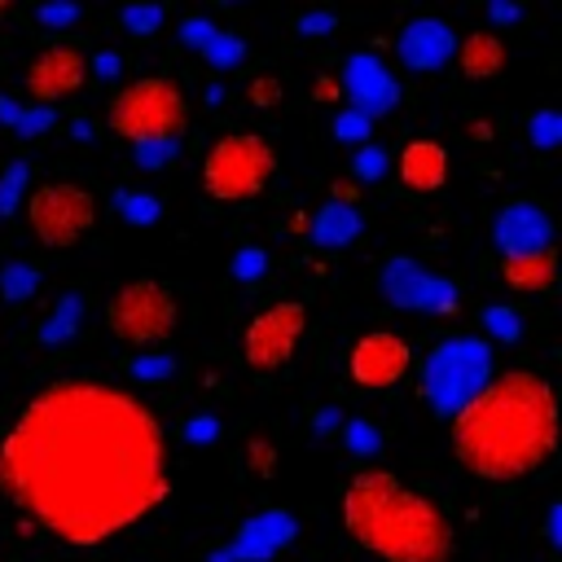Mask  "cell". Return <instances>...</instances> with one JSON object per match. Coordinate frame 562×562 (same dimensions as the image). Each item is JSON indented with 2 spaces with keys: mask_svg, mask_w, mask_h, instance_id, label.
Masks as SVG:
<instances>
[{
  "mask_svg": "<svg viewBox=\"0 0 562 562\" xmlns=\"http://www.w3.org/2000/svg\"><path fill=\"white\" fill-rule=\"evenodd\" d=\"M0 487L53 540L97 549L167 501L162 422L123 386L48 382L0 439Z\"/></svg>",
  "mask_w": 562,
  "mask_h": 562,
  "instance_id": "obj_1",
  "label": "cell"
},
{
  "mask_svg": "<svg viewBox=\"0 0 562 562\" xmlns=\"http://www.w3.org/2000/svg\"><path fill=\"white\" fill-rule=\"evenodd\" d=\"M452 452L483 483H518L558 452V395L536 369H505L452 413Z\"/></svg>",
  "mask_w": 562,
  "mask_h": 562,
  "instance_id": "obj_2",
  "label": "cell"
},
{
  "mask_svg": "<svg viewBox=\"0 0 562 562\" xmlns=\"http://www.w3.org/2000/svg\"><path fill=\"white\" fill-rule=\"evenodd\" d=\"M342 531L378 562H452L457 544L448 514L382 465L342 483Z\"/></svg>",
  "mask_w": 562,
  "mask_h": 562,
  "instance_id": "obj_3",
  "label": "cell"
},
{
  "mask_svg": "<svg viewBox=\"0 0 562 562\" xmlns=\"http://www.w3.org/2000/svg\"><path fill=\"white\" fill-rule=\"evenodd\" d=\"M189 127V101L176 79L167 75H145L119 88L110 101V132L123 136L127 145H149V140H180Z\"/></svg>",
  "mask_w": 562,
  "mask_h": 562,
  "instance_id": "obj_4",
  "label": "cell"
},
{
  "mask_svg": "<svg viewBox=\"0 0 562 562\" xmlns=\"http://www.w3.org/2000/svg\"><path fill=\"white\" fill-rule=\"evenodd\" d=\"M277 176V149L259 132H228L202 158V189L215 202H250Z\"/></svg>",
  "mask_w": 562,
  "mask_h": 562,
  "instance_id": "obj_5",
  "label": "cell"
},
{
  "mask_svg": "<svg viewBox=\"0 0 562 562\" xmlns=\"http://www.w3.org/2000/svg\"><path fill=\"white\" fill-rule=\"evenodd\" d=\"M180 325V299L158 277L123 281L105 303V329L123 347H162Z\"/></svg>",
  "mask_w": 562,
  "mask_h": 562,
  "instance_id": "obj_6",
  "label": "cell"
},
{
  "mask_svg": "<svg viewBox=\"0 0 562 562\" xmlns=\"http://www.w3.org/2000/svg\"><path fill=\"white\" fill-rule=\"evenodd\" d=\"M492 378V342L487 338H443L430 347L422 364V391L435 413L452 417L461 404H470L483 382Z\"/></svg>",
  "mask_w": 562,
  "mask_h": 562,
  "instance_id": "obj_7",
  "label": "cell"
},
{
  "mask_svg": "<svg viewBox=\"0 0 562 562\" xmlns=\"http://www.w3.org/2000/svg\"><path fill=\"white\" fill-rule=\"evenodd\" d=\"M26 228L48 250L79 246L97 224V198L75 180H48L26 193Z\"/></svg>",
  "mask_w": 562,
  "mask_h": 562,
  "instance_id": "obj_8",
  "label": "cell"
},
{
  "mask_svg": "<svg viewBox=\"0 0 562 562\" xmlns=\"http://www.w3.org/2000/svg\"><path fill=\"white\" fill-rule=\"evenodd\" d=\"M303 329H307V307L299 299H277L250 316V325L241 334V360L255 373H277L290 364Z\"/></svg>",
  "mask_w": 562,
  "mask_h": 562,
  "instance_id": "obj_9",
  "label": "cell"
},
{
  "mask_svg": "<svg viewBox=\"0 0 562 562\" xmlns=\"http://www.w3.org/2000/svg\"><path fill=\"white\" fill-rule=\"evenodd\" d=\"M378 290L386 303L395 307H413V312H452L461 299H457V285L430 268H422L417 259H386L382 272H378Z\"/></svg>",
  "mask_w": 562,
  "mask_h": 562,
  "instance_id": "obj_10",
  "label": "cell"
},
{
  "mask_svg": "<svg viewBox=\"0 0 562 562\" xmlns=\"http://www.w3.org/2000/svg\"><path fill=\"white\" fill-rule=\"evenodd\" d=\"M83 79H88V57H83V48L79 44H48V48H40L31 61H26V75H22V83H26V97L31 101H40L44 110L53 105V101H61V97H75L79 88H83Z\"/></svg>",
  "mask_w": 562,
  "mask_h": 562,
  "instance_id": "obj_11",
  "label": "cell"
},
{
  "mask_svg": "<svg viewBox=\"0 0 562 562\" xmlns=\"http://www.w3.org/2000/svg\"><path fill=\"white\" fill-rule=\"evenodd\" d=\"M413 369V351L400 334L391 329H373V334H360L351 356H347V373L356 386L364 391H386L395 382H404V373Z\"/></svg>",
  "mask_w": 562,
  "mask_h": 562,
  "instance_id": "obj_12",
  "label": "cell"
},
{
  "mask_svg": "<svg viewBox=\"0 0 562 562\" xmlns=\"http://www.w3.org/2000/svg\"><path fill=\"white\" fill-rule=\"evenodd\" d=\"M338 92L351 101L347 110L364 114L369 123H373V119H386V114L400 105V83H395V75L386 70V61H378L373 53H351V57L342 61V83H338Z\"/></svg>",
  "mask_w": 562,
  "mask_h": 562,
  "instance_id": "obj_13",
  "label": "cell"
},
{
  "mask_svg": "<svg viewBox=\"0 0 562 562\" xmlns=\"http://www.w3.org/2000/svg\"><path fill=\"white\" fill-rule=\"evenodd\" d=\"M294 536H299V522H294L290 509H259V514H250V518L237 527V536H233V544H228L224 553H228L233 562H268V558H277Z\"/></svg>",
  "mask_w": 562,
  "mask_h": 562,
  "instance_id": "obj_14",
  "label": "cell"
},
{
  "mask_svg": "<svg viewBox=\"0 0 562 562\" xmlns=\"http://www.w3.org/2000/svg\"><path fill=\"white\" fill-rule=\"evenodd\" d=\"M395 53H400V61H404L408 70L435 75V70H443V66L452 61L457 35H452V26H448L443 18H430V13H426V18H413V22L400 31Z\"/></svg>",
  "mask_w": 562,
  "mask_h": 562,
  "instance_id": "obj_15",
  "label": "cell"
},
{
  "mask_svg": "<svg viewBox=\"0 0 562 562\" xmlns=\"http://www.w3.org/2000/svg\"><path fill=\"white\" fill-rule=\"evenodd\" d=\"M492 237H496V250L501 255H531V250H544L553 241V224H549V215H544L540 202L518 198V202H505L501 206Z\"/></svg>",
  "mask_w": 562,
  "mask_h": 562,
  "instance_id": "obj_16",
  "label": "cell"
},
{
  "mask_svg": "<svg viewBox=\"0 0 562 562\" xmlns=\"http://www.w3.org/2000/svg\"><path fill=\"white\" fill-rule=\"evenodd\" d=\"M501 285L514 294H549L558 285V250H531V255H501L496 259Z\"/></svg>",
  "mask_w": 562,
  "mask_h": 562,
  "instance_id": "obj_17",
  "label": "cell"
},
{
  "mask_svg": "<svg viewBox=\"0 0 562 562\" xmlns=\"http://www.w3.org/2000/svg\"><path fill=\"white\" fill-rule=\"evenodd\" d=\"M400 184L413 189V193H435L443 180H448V149L439 140H408L400 149Z\"/></svg>",
  "mask_w": 562,
  "mask_h": 562,
  "instance_id": "obj_18",
  "label": "cell"
},
{
  "mask_svg": "<svg viewBox=\"0 0 562 562\" xmlns=\"http://www.w3.org/2000/svg\"><path fill=\"white\" fill-rule=\"evenodd\" d=\"M457 70L465 75V79H496L501 70H505V40L496 35V31H470L461 44H457Z\"/></svg>",
  "mask_w": 562,
  "mask_h": 562,
  "instance_id": "obj_19",
  "label": "cell"
},
{
  "mask_svg": "<svg viewBox=\"0 0 562 562\" xmlns=\"http://www.w3.org/2000/svg\"><path fill=\"white\" fill-rule=\"evenodd\" d=\"M307 233H312V246H321V250H342V246H351V241L364 233V220H360L356 206L329 198V202L312 215Z\"/></svg>",
  "mask_w": 562,
  "mask_h": 562,
  "instance_id": "obj_20",
  "label": "cell"
},
{
  "mask_svg": "<svg viewBox=\"0 0 562 562\" xmlns=\"http://www.w3.org/2000/svg\"><path fill=\"white\" fill-rule=\"evenodd\" d=\"M198 53H202V57H206L211 66H220V70H228V66H237V61H241V53H246V44H241V40H237L233 31H215V35H211V40H206V44H202Z\"/></svg>",
  "mask_w": 562,
  "mask_h": 562,
  "instance_id": "obj_21",
  "label": "cell"
},
{
  "mask_svg": "<svg viewBox=\"0 0 562 562\" xmlns=\"http://www.w3.org/2000/svg\"><path fill=\"white\" fill-rule=\"evenodd\" d=\"M35 285H40V272H35L31 263H9V268L0 272V294H4L9 303L35 294Z\"/></svg>",
  "mask_w": 562,
  "mask_h": 562,
  "instance_id": "obj_22",
  "label": "cell"
},
{
  "mask_svg": "<svg viewBox=\"0 0 562 562\" xmlns=\"http://www.w3.org/2000/svg\"><path fill=\"white\" fill-rule=\"evenodd\" d=\"M527 140H531L536 149H553V145L562 140V119H558V110H536V114L527 119Z\"/></svg>",
  "mask_w": 562,
  "mask_h": 562,
  "instance_id": "obj_23",
  "label": "cell"
},
{
  "mask_svg": "<svg viewBox=\"0 0 562 562\" xmlns=\"http://www.w3.org/2000/svg\"><path fill=\"white\" fill-rule=\"evenodd\" d=\"M162 18H167L162 4H127V9H123V26H127L132 35H154V31L162 26Z\"/></svg>",
  "mask_w": 562,
  "mask_h": 562,
  "instance_id": "obj_24",
  "label": "cell"
},
{
  "mask_svg": "<svg viewBox=\"0 0 562 562\" xmlns=\"http://www.w3.org/2000/svg\"><path fill=\"white\" fill-rule=\"evenodd\" d=\"M114 206L123 211L127 224H154L158 220V198H149V193H119Z\"/></svg>",
  "mask_w": 562,
  "mask_h": 562,
  "instance_id": "obj_25",
  "label": "cell"
},
{
  "mask_svg": "<svg viewBox=\"0 0 562 562\" xmlns=\"http://www.w3.org/2000/svg\"><path fill=\"white\" fill-rule=\"evenodd\" d=\"M334 136L347 140V145H364V140H369V119L356 114V110H342V114L334 119Z\"/></svg>",
  "mask_w": 562,
  "mask_h": 562,
  "instance_id": "obj_26",
  "label": "cell"
},
{
  "mask_svg": "<svg viewBox=\"0 0 562 562\" xmlns=\"http://www.w3.org/2000/svg\"><path fill=\"white\" fill-rule=\"evenodd\" d=\"M79 307H83L79 299H61V303H57V312H53L57 321H53V325L44 329V338H48V342H57V338L75 334V325H79Z\"/></svg>",
  "mask_w": 562,
  "mask_h": 562,
  "instance_id": "obj_27",
  "label": "cell"
},
{
  "mask_svg": "<svg viewBox=\"0 0 562 562\" xmlns=\"http://www.w3.org/2000/svg\"><path fill=\"white\" fill-rule=\"evenodd\" d=\"M246 465L259 474V479H272L277 474V448L268 439H250L246 443Z\"/></svg>",
  "mask_w": 562,
  "mask_h": 562,
  "instance_id": "obj_28",
  "label": "cell"
},
{
  "mask_svg": "<svg viewBox=\"0 0 562 562\" xmlns=\"http://www.w3.org/2000/svg\"><path fill=\"white\" fill-rule=\"evenodd\" d=\"M483 325H487V334H492V338H505V342H509V338H518V329H522V325H518V316H514L509 307H487V312H483Z\"/></svg>",
  "mask_w": 562,
  "mask_h": 562,
  "instance_id": "obj_29",
  "label": "cell"
},
{
  "mask_svg": "<svg viewBox=\"0 0 562 562\" xmlns=\"http://www.w3.org/2000/svg\"><path fill=\"white\" fill-rule=\"evenodd\" d=\"M22 184H26V162H13L0 180V215H13V202H18Z\"/></svg>",
  "mask_w": 562,
  "mask_h": 562,
  "instance_id": "obj_30",
  "label": "cell"
},
{
  "mask_svg": "<svg viewBox=\"0 0 562 562\" xmlns=\"http://www.w3.org/2000/svg\"><path fill=\"white\" fill-rule=\"evenodd\" d=\"M127 373H132V378H162V373H171V356L140 351L136 360H127Z\"/></svg>",
  "mask_w": 562,
  "mask_h": 562,
  "instance_id": "obj_31",
  "label": "cell"
},
{
  "mask_svg": "<svg viewBox=\"0 0 562 562\" xmlns=\"http://www.w3.org/2000/svg\"><path fill=\"white\" fill-rule=\"evenodd\" d=\"M215 31H220V26H215V22H211V18H198V13H193V18H184V22H180V40H184V44H189V48H202V44H206V40H211V35H215Z\"/></svg>",
  "mask_w": 562,
  "mask_h": 562,
  "instance_id": "obj_32",
  "label": "cell"
},
{
  "mask_svg": "<svg viewBox=\"0 0 562 562\" xmlns=\"http://www.w3.org/2000/svg\"><path fill=\"white\" fill-rule=\"evenodd\" d=\"M347 443H351V452L373 457L378 452V430L369 422H347Z\"/></svg>",
  "mask_w": 562,
  "mask_h": 562,
  "instance_id": "obj_33",
  "label": "cell"
},
{
  "mask_svg": "<svg viewBox=\"0 0 562 562\" xmlns=\"http://www.w3.org/2000/svg\"><path fill=\"white\" fill-rule=\"evenodd\" d=\"M136 162L140 167H162L171 154H176V140H149V145H132Z\"/></svg>",
  "mask_w": 562,
  "mask_h": 562,
  "instance_id": "obj_34",
  "label": "cell"
},
{
  "mask_svg": "<svg viewBox=\"0 0 562 562\" xmlns=\"http://www.w3.org/2000/svg\"><path fill=\"white\" fill-rule=\"evenodd\" d=\"M259 272H263V250H259V246L237 250V259H233V277H237V281H255Z\"/></svg>",
  "mask_w": 562,
  "mask_h": 562,
  "instance_id": "obj_35",
  "label": "cell"
},
{
  "mask_svg": "<svg viewBox=\"0 0 562 562\" xmlns=\"http://www.w3.org/2000/svg\"><path fill=\"white\" fill-rule=\"evenodd\" d=\"M386 171V154L378 149V145H364L360 154H356V176H364V180H378Z\"/></svg>",
  "mask_w": 562,
  "mask_h": 562,
  "instance_id": "obj_36",
  "label": "cell"
},
{
  "mask_svg": "<svg viewBox=\"0 0 562 562\" xmlns=\"http://www.w3.org/2000/svg\"><path fill=\"white\" fill-rule=\"evenodd\" d=\"M75 18H79L75 4H44V9H35V22H44V26H70Z\"/></svg>",
  "mask_w": 562,
  "mask_h": 562,
  "instance_id": "obj_37",
  "label": "cell"
},
{
  "mask_svg": "<svg viewBox=\"0 0 562 562\" xmlns=\"http://www.w3.org/2000/svg\"><path fill=\"white\" fill-rule=\"evenodd\" d=\"M334 26H338L334 13H303V18H299V35H312V40L325 35V31H334Z\"/></svg>",
  "mask_w": 562,
  "mask_h": 562,
  "instance_id": "obj_38",
  "label": "cell"
},
{
  "mask_svg": "<svg viewBox=\"0 0 562 562\" xmlns=\"http://www.w3.org/2000/svg\"><path fill=\"white\" fill-rule=\"evenodd\" d=\"M277 97H281V83H272V79H255L250 83V101L255 105H272Z\"/></svg>",
  "mask_w": 562,
  "mask_h": 562,
  "instance_id": "obj_39",
  "label": "cell"
},
{
  "mask_svg": "<svg viewBox=\"0 0 562 562\" xmlns=\"http://www.w3.org/2000/svg\"><path fill=\"white\" fill-rule=\"evenodd\" d=\"M211 435H215V417H193L189 439H211Z\"/></svg>",
  "mask_w": 562,
  "mask_h": 562,
  "instance_id": "obj_40",
  "label": "cell"
},
{
  "mask_svg": "<svg viewBox=\"0 0 562 562\" xmlns=\"http://www.w3.org/2000/svg\"><path fill=\"white\" fill-rule=\"evenodd\" d=\"M487 13H492L496 22H518V18H522V13H518V9H509V4H492Z\"/></svg>",
  "mask_w": 562,
  "mask_h": 562,
  "instance_id": "obj_41",
  "label": "cell"
},
{
  "mask_svg": "<svg viewBox=\"0 0 562 562\" xmlns=\"http://www.w3.org/2000/svg\"><path fill=\"white\" fill-rule=\"evenodd\" d=\"M316 97H325V101H338V83H334V79H321V83H316Z\"/></svg>",
  "mask_w": 562,
  "mask_h": 562,
  "instance_id": "obj_42",
  "label": "cell"
},
{
  "mask_svg": "<svg viewBox=\"0 0 562 562\" xmlns=\"http://www.w3.org/2000/svg\"><path fill=\"white\" fill-rule=\"evenodd\" d=\"M558 518H562V509L558 505H549V522H544V531H549V540L558 544Z\"/></svg>",
  "mask_w": 562,
  "mask_h": 562,
  "instance_id": "obj_43",
  "label": "cell"
},
{
  "mask_svg": "<svg viewBox=\"0 0 562 562\" xmlns=\"http://www.w3.org/2000/svg\"><path fill=\"white\" fill-rule=\"evenodd\" d=\"M114 66H119L114 57H97V70H101V75H114Z\"/></svg>",
  "mask_w": 562,
  "mask_h": 562,
  "instance_id": "obj_44",
  "label": "cell"
}]
</instances>
